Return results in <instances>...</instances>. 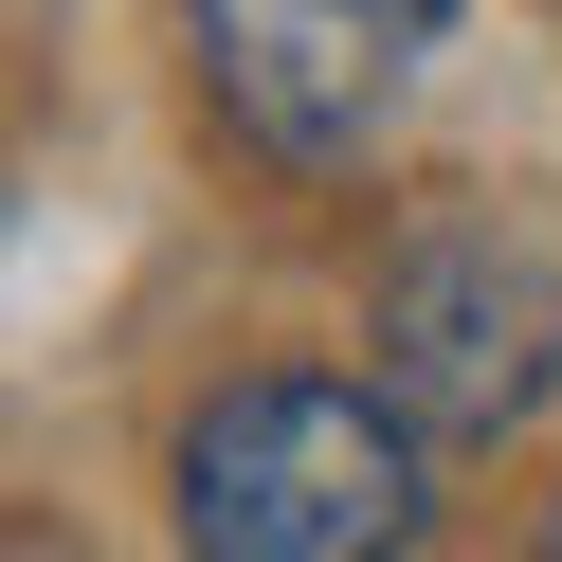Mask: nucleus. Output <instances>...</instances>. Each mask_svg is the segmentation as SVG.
I'll return each mask as SVG.
<instances>
[{
    "instance_id": "nucleus-1",
    "label": "nucleus",
    "mask_w": 562,
    "mask_h": 562,
    "mask_svg": "<svg viewBox=\"0 0 562 562\" xmlns=\"http://www.w3.org/2000/svg\"><path fill=\"white\" fill-rule=\"evenodd\" d=\"M400 381H236V400L182 417V544L218 562H381L436 526V472H417Z\"/></svg>"
},
{
    "instance_id": "nucleus-2",
    "label": "nucleus",
    "mask_w": 562,
    "mask_h": 562,
    "mask_svg": "<svg viewBox=\"0 0 562 562\" xmlns=\"http://www.w3.org/2000/svg\"><path fill=\"white\" fill-rule=\"evenodd\" d=\"M381 381L417 436H508L562 381V255L508 218H417L381 272Z\"/></svg>"
},
{
    "instance_id": "nucleus-3",
    "label": "nucleus",
    "mask_w": 562,
    "mask_h": 562,
    "mask_svg": "<svg viewBox=\"0 0 562 562\" xmlns=\"http://www.w3.org/2000/svg\"><path fill=\"white\" fill-rule=\"evenodd\" d=\"M436 37H453V0H182V55L218 91V127L272 164H363Z\"/></svg>"
},
{
    "instance_id": "nucleus-4",
    "label": "nucleus",
    "mask_w": 562,
    "mask_h": 562,
    "mask_svg": "<svg viewBox=\"0 0 562 562\" xmlns=\"http://www.w3.org/2000/svg\"><path fill=\"white\" fill-rule=\"evenodd\" d=\"M544 544H562V508H544Z\"/></svg>"
}]
</instances>
